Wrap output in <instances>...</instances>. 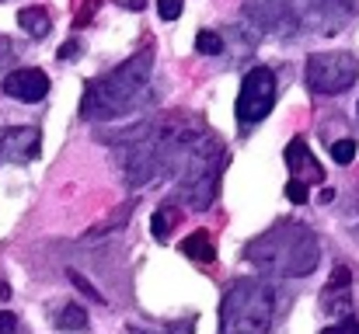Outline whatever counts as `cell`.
Wrapping results in <instances>:
<instances>
[{
  "label": "cell",
  "mask_w": 359,
  "mask_h": 334,
  "mask_svg": "<svg viewBox=\"0 0 359 334\" xmlns=\"http://www.w3.org/2000/svg\"><path fill=\"white\" fill-rule=\"evenodd\" d=\"M244 258L265 272V275H283V279H300L311 275L321 261V247L318 237L293 220H279L272 230L258 233L248 247Z\"/></svg>",
  "instance_id": "cell-1"
},
{
  "label": "cell",
  "mask_w": 359,
  "mask_h": 334,
  "mask_svg": "<svg viewBox=\"0 0 359 334\" xmlns=\"http://www.w3.org/2000/svg\"><path fill=\"white\" fill-rule=\"evenodd\" d=\"M150 70H154V56L150 53H136L126 63H119L109 77L91 81L81 102V115L98 122V118H119L143 98L147 84H150Z\"/></svg>",
  "instance_id": "cell-2"
},
{
  "label": "cell",
  "mask_w": 359,
  "mask_h": 334,
  "mask_svg": "<svg viewBox=\"0 0 359 334\" xmlns=\"http://www.w3.org/2000/svg\"><path fill=\"white\" fill-rule=\"evenodd\" d=\"M276 293L262 279H238L220 303V334H269Z\"/></svg>",
  "instance_id": "cell-3"
},
{
  "label": "cell",
  "mask_w": 359,
  "mask_h": 334,
  "mask_svg": "<svg viewBox=\"0 0 359 334\" xmlns=\"http://www.w3.org/2000/svg\"><path fill=\"white\" fill-rule=\"evenodd\" d=\"M359 77L353 53H314L307 60V88L314 95H346Z\"/></svg>",
  "instance_id": "cell-4"
},
{
  "label": "cell",
  "mask_w": 359,
  "mask_h": 334,
  "mask_svg": "<svg viewBox=\"0 0 359 334\" xmlns=\"http://www.w3.org/2000/svg\"><path fill=\"white\" fill-rule=\"evenodd\" d=\"M276 91L279 81L272 74V67H251L241 81V95H238V122L241 125H255L262 122L272 105H276Z\"/></svg>",
  "instance_id": "cell-5"
},
{
  "label": "cell",
  "mask_w": 359,
  "mask_h": 334,
  "mask_svg": "<svg viewBox=\"0 0 359 334\" xmlns=\"http://www.w3.org/2000/svg\"><path fill=\"white\" fill-rule=\"evenodd\" d=\"M4 95L14 98V102H25V105L42 102V98L49 95V77H46L42 70H35V67L11 70V74L4 77Z\"/></svg>",
  "instance_id": "cell-6"
},
{
  "label": "cell",
  "mask_w": 359,
  "mask_h": 334,
  "mask_svg": "<svg viewBox=\"0 0 359 334\" xmlns=\"http://www.w3.org/2000/svg\"><path fill=\"white\" fill-rule=\"evenodd\" d=\"M39 139H42V132H39L35 125H14V129H7V132L0 136V150H4L7 160L28 164V160L39 157V146H42Z\"/></svg>",
  "instance_id": "cell-7"
},
{
  "label": "cell",
  "mask_w": 359,
  "mask_h": 334,
  "mask_svg": "<svg viewBox=\"0 0 359 334\" xmlns=\"http://www.w3.org/2000/svg\"><path fill=\"white\" fill-rule=\"evenodd\" d=\"M283 157H286V167L293 171L297 181H304V185H321L325 181V167L314 160V153H311V146L304 139L286 143V153Z\"/></svg>",
  "instance_id": "cell-8"
},
{
  "label": "cell",
  "mask_w": 359,
  "mask_h": 334,
  "mask_svg": "<svg viewBox=\"0 0 359 334\" xmlns=\"http://www.w3.org/2000/svg\"><path fill=\"white\" fill-rule=\"evenodd\" d=\"M182 254H185L189 261H199V265L217 261V247H213V240H210V233H206V230L189 233V237L182 240Z\"/></svg>",
  "instance_id": "cell-9"
},
{
  "label": "cell",
  "mask_w": 359,
  "mask_h": 334,
  "mask_svg": "<svg viewBox=\"0 0 359 334\" xmlns=\"http://www.w3.org/2000/svg\"><path fill=\"white\" fill-rule=\"evenodd\" d=\"M18 25H21L32 39H46L49 28H53V18H49L46 7H21V11H18Z\"/></svg>",
  "instance_id": "cell-10"
},
{
  "label": "cell",
  "mask_w": 359,
  "mask_h": 334,
  "mask_svg": "<svg viewBox=\"0 0 359 334\" xmlns=\"http://www.w3.org/2000/svg\"><path fill=\"white\" fill-rule=\"evenodd\" d=\"M178 220H182V209H178V206H161V209L154 213V220H150V233H154L157 240H168L171 230L178 226Z\"/></svg>",
  "instance_id": "cell-11"
},
{
  "label": "cell",
  "mask_w": 359,
  "mask_h": 334,
  "mask_svg": "<svg viewBox=\"0 0 359 334\" xmlns=\"http://www.w3.org/2000/svg\"><path fill=\"white\" fill-rule=\"evenodd\" d=\"M56 324L63 331H81V328H88V310L81 303H63L60 314H56Z\"/></svg>",
  "instance_id": "cell-12"
},
{
  "label": "cell",
  "mask_w": 359,
  "mask_h": 334,
  "mask_svg": "<svg viewBox=\"0 0 359 334\" xmlns=\"http://www.w3.org/2000/svg\"><path fill=\"white\" fill-rule=\"evenodd\" d=\"M356 153H359L356 139H335V143H332V160H335V164H353Z\"/></svg>",
  "instance_id": "cell-13"
},
{
  "label": "cell",
  "mask_w": 359,
  "mask_h": 334,
  "mask_svg": "<svg viewBox=\"0 0 359 334\" xmlns=\"http://www.w3.org/2000/svg\"><path fill=\"white\" fill-rule=\"evenodd\" d=\"M196 49H199V53H206V56H217V53L224 49V39H220L217 32L203 28V32L196 35Z\"/></svg>",
  "instance_id": "cell-14"
},
{
  "label": "cell",
  "mask_w": 359,
  "mask_h": 334,
  "mask_svg": "<svg viewBox=\"0 0 359 334\" xmlns=\"http://www.w3.org/2000/svg\"><path fill=\"white\" fill-rule=\"evenodd\" d=\"M67 279H70V286H74L77 293H84L88 300H95V303H105V296H102V289H95V286H91V282H88V279H84L81 272H67Z\"/></svg>",
  "instance_id": "cell-15"
},
{
  "label": "cell",
  "mask_w": 359,
  "mask_h": 334,
  "mask_svg": "<svg viewBox=\"0 0 359 334\" xmlns=\"http://www.w3.org/2000/svg\"><path fill=\"white\" fill-rule=\"evenodd\" d=\"M349 282H353V272L342 265V268H335V275H332V282H328V293H346Z\"/></svg>",
  "instance_id": "cell-16"
},
{
  "label": "cell",
  "mask_w": 359,
  "mask_h": 334,
  "mask_svg": "<svg viewBox=\"0 0 359 334\" xmlns=\"http://www.w3.org/2000/svg\"><path fill=\"white\" fill-rule=\"evenodd\" d=\"M182 4H185V0H157V14H161V21H175V18L182 14Z\"/></svg>",
  "instance_id": "cell-17"
},
{
  "label": "cell",
  "mask_w": 359,
  "mask_h": 334,
  "mask_svg": "<svg viewBox=\"0 0 359 334\" xmlns=\"http://www.w3.org/2000/svg\"><path fill=\"white\" fill-rule=\"evenodd\" d=\"M286 199H290V202H297V206H304V202H307V199H311V195H307V185H304V181H297V178H293V181H290V185H286Z\"/></svg>",
  "instance_id": "cell-18"
},
{
  "label": "cell",
  "mask_w": 359,
  "mask_h": 334,
  "mask_svg": "<svg viewBox=\"0 0 359 334\" xmlns=\"http://www.w3.org/2000/svg\"><path fill=\"white\" fill-rule=\"evenodd\" d=\"M321 334H359V321H356V317H349V321H342V324H332V328H325Z\"/></svg>",
  "instance_id": "cell-19"
},
{
  "label": "cell",
  "mask_w": 359,
  "mask_h": 334,
  "mask_svg": "<svg viewBox=\"0 0 359 334\" xmlns=\"http://www.w3.org/2000/svg\"><path fill=\"white\" fill-rule=\"evenodd\" d=\"M56 56H60V60H77V56H81V42H77V39H70V42H63Z\"/></svg>",
  "instance_id": "cell-20"
},
{
  "label": "cell",
  "mask_w": 359,
  "mask_h": 334,
  "mask_svg": "<svg viewBox=\"0 0 359 334\" xmlns=\"http://www.w3.org/2000/svg\"><path fill=\"white\" fill-rule=\"evenodd\" d=\"M18 331V317L11 310H0V334H14Z\"/></svg>",
  "instance_id": "cell-21"
},
{
  "label": "cell",
  "mask_w": 359,
  "mask_h": 334,
  "mask_svg": "<svg viewBox=\"0 0 359 334\" xmlns=\"http://www.w3.org/2000/svg\"><path fill=\"white\" fill-rule=\"evenodd\" d=\"M318 195H321V202H325V206H328V202H332V199H335V188H332V185H325V188H321V192H318Z\"/></svg>",
  "instance_id": "cell-22"
},
{
  "label": "cell",
  "mask_w": 359,
  "mask_h": 334,
  "mask_svg": "<svg viewBox=\"0 0 359 334\" xmlns=\"http://www.w3.org/2000/svg\"><path fill=\"white\" fill-rule=\"evenodd\" d=\"M11 56V42L7 39H0V60H7Z\"/></svg>",
  "instance_id": "cell-23"
},
{
  "label": "cell",
  "mask_w": 359,
  "mask_h": 334,
  "mask_svg": "<svg viewBox=\"0 0 359 334\" xmlns=\"http://www.w3.org/2000/svg\"><path fill=\"white\" fill-rule=\"evenodd\" d=\"M136 334H147V331H136Z\"/></svg>",
  "instance_id": "cell-24"
}]
</instances>
